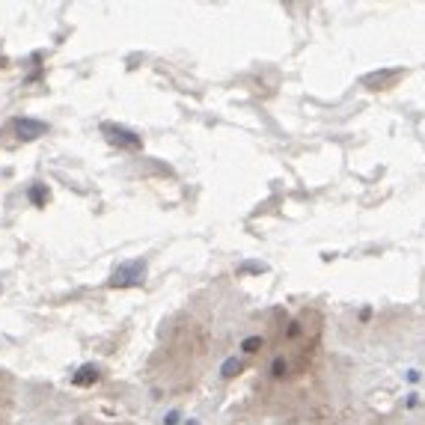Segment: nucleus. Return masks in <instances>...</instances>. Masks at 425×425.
<instances>
[{
  "label": "nucleus",
  "mask_w": 425,
  "mask_h": 425,
  "mask_svg": "<svg viewBox=\"0 0 425 425\" xmlns=\"http://www.w3.org/2000/svg\"><path fill=\"white\" fill-rule=\"evenodd\" d=\"M143 276H146V262L134 259V262L120 265V268L111 274V285H140Z\"/></svg>",
  "instance_id": "nucleus-1"
},
{
  "label": "nucleus",
  "mask_w": 425,
  "mask_h": 425,
  "mask_svg": "<svg viewBox=\"0 0 425 425\" xmlns=\"http://www.w3.org/2000/svg\"><path fill=\"white\" fill-rule=\"evenodd\" d=\"M102 131H104V134H111V140H113V143L128 146V149H140V146H143L140 137H137L134 131H128V128H122V125H111V122H104V125H102Z\"/></svg>",
  "instance_id": "nucleus-2"
},
{
  "label": "nucleus",
  "mask_w": 425,
  "mask_h": 425,
  "mask_svg": "<svg viewBox=\"0 0 425 425\" xmlns=\"http://www.w3.org/2000/svg\"><path fill=\"white\" fill-rule=\"evenodd\" d=\"M45 131H48V125L39 122V120H30V116L15 120V134L21 137V140H36V137H42Z\"/></svg>",
  "instance_id": "nucleus-3"
},
{
  "label": "nucleus",
  "mask_w": 425,
  "mask_h": 425,
  "mask_svg": "<svg viewBox=\"0 0 425 425\" xmlns=\"http://www.w3.org/2000/svg\"><path fill=\"white\" fill-rule=\"evenodd\" d=\"M98 381V366H81L77 375H72V384L75 387H90V384Z\"/></svg>",
  "instance_id": "nucleus-4"
},
{
  "label": "nucleus",
  "mask_w": 425,
  "mask_h": 425,
  "mask_svg": "<svg viewBox=\"0 0 425 425\" xmlns=\"http://www.w3.org/2000/svg\"><path fill=\"white\" fill-rule=\"evenodd\" d=\"M241 369H244V366H241V360H238V357H229V360L223 363L220 375H223V378H232V375H235V372H241Z\"/></svg>",
  "instance_id": "nucleus-5"
},
{
  "label": "nucleus",
  "mask_w": 425,
  "mask_h": 425,
  "mask_svg": "<svg viewBox=\"0 0 425 425\" xmlns=\"http://www.w3.org/2000/svg\"><path fill=\"white\" fill-rule=\"evenodd\" d=\"M30 200H33L36 205H42V202H45V193H42V187H39V182L30 187Z\"/></svg>",
  "instance_id": "nucleus-6"
},
{
  "label": "nucleus",
  "mask_w": 425,
  "mask_h": 425,
  "mask_svg": "<svg viewBox=\"0 0 425 425\" xmlns=\"http://www.w3.org/2000/svg\"><path fill=\"white\" fill-rule=\"evenodd\" d=\"M259 345H262V339H259V336H250V339H247V342H244V351H247V354H250L253 348H259Z\"/></svg>",
  "instance_id": "nucleus-7"
},
{
  "label": "nucleus",
  "mask_w": 425,
  "mask_h": 425,
  "mask_svg": "<svg viewBox=\"0 0 425 425\" xmlns=\"http://www.w3.org/2000/svg\"><path fill=\"white\" fill-rule=\"evenodd\" d=\"M176 419H179V413H170V417L164 419V425H176Z\"/></svg>",
  "instance_id": "nucleus-8"
}]
</instances>
